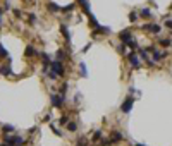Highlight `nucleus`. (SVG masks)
Here are the masks:
<instances>
[{
	"label": "nucleus",
	"mask_w": 172,
	"mask_h": 146,
	"mask_svg": "<svg viewBox=\"0 0 172 146\" xmlns=\"http://www.w3.org/2000/svg\"><path fill=\"white\" fill-rule=\"evenodd\" d=\"M136 146H145V145H136Z\"/></svg>",
	"instance_id": "31"
},
{
	"label": "nucleus",
	"mask_w": 172,
	"mask_h": 146,
	"mask_svg": "<svg viewBox=\"0 0 172 146\" xmlns=\"http://www.w3.org/2000/svg\"><path fill=\"white\" fill-rule=\"evenodd\" d=\"M100 138H102V131H96V133L93 134V138H91V141H95V143H96V141H100Z\"/></svg>",
	"instance_id": "18"
},
{
	"label": "nucleus",
	"mask_w": 172,
	"mask_h": 146,
	"mask_svg": "<svg viewBox=\"0 0 172 146\" xmlns=\"http://www.w3.org/2000/svg\"><path fill=\"white\" fill-rule=\"evenodd\" d=\"M129 38H131V31H129V29H126V31H121V33H119V40H121L122 43H124V41H127Z\"/></svg>",
	"instance_id": "7"
},
{
	"label": "nucleus",
	"mask_w": 172,
	"mask_h": 146,
	"mask_svg": "<svg viewBox=\"0 0 172 146\" xmlns=\"http://www.w3.org/2000/svg\"><path fill=\"white\" fill-rule=\"evenodd\" d=\"M122 139H124L122 133H114V134H112V139H110V141H112V143H119V141H122Z\"/></svg>",
	"instance_id": "12"
},
{
	"label": "nucleus",
	"mask_w": 172,
	"mask_h": 146,
	"mask_svg": "<svg viewBox=\"0 0 172 146\" xmlns=\"http://www.w3.org/2000/svg\"><path fill=\"white\" fill-rule=\"evenodd\" d=\"M0 24H2V12H0Z\"/></svg>",
	"instance_id": "30"
},
{
	"label": "nucleus",
	"mask_w": 172,
	"mask_h": 146,
	"mask_svg": "<svg viewBox=\"0 0 172 146\" xmlns=\"http://www.w3.org/2000/svg\"><path fill=\"white\" fill-rule=\"evenodd\" d=\"M90 46H91V43H88V45H86V46L83 48V52H88V50H90Z\"/></svg>",
	"instance_id": "29"
},
{
	"label": "nucleus",
	"mask_w": 172,
	"mask_h": 146,
	"mask_svg": "<svg viewBox=\"0 0 172 146\" xmlns=\"http://www.w3.org/2000/svg\"><path fill=\"white\" fill-rule=\"evenodd\" d=\"M60 33L65 36V41H67V43H71V33H69V29H67V26H65V24H62V26H60Z\"/></svg>",
	"instance_id": "6"
},
{
	"label": "nucleus",
	"mask_w": 172,
	"mask_h": 146,
	"mask_svg": "<svg viewBox=\"0 0 172 146\" xmlns=\"http://www.w3.org/2000/svg\"><path fill=\"white\" fill-rule=\"evenodd\" d=\"M50 102H52V105L55 108H62V105L65 102V96H62V95H50Z\"/></svg>",
	"instance_id": "3"
},
{
	"label": "nucleus",
	"mask_w": 172,
	"mask_h": 146,
	"mask_svg": "<svg viewBox=\"0 0 172 146\" xmlns=\"http://www.w3.org/2000/svg\"><path fill=\"white\" fill-rule=\"evenodd\" d=\"M24 53H26V57H34V55H38V52H36L31 45H29V46H26V52H24Z\"/></svg>",
	"instance_id": "11"
},
{
	"label": "nucleus",
	"mask_w": 172,
	"mask_h": 146,
	"mask_svg": "<svg viewBox=\"0 0 172 146\" xmlns=\"http://www.w3.org/2000/svg\"><path fill=\"white\" fill-rule=\"evenodd\" d=\"M67 129H69L71 133H74V131L78 129V124H76V122H72V120H69V122H67Z\"/></svg>",
	"instance_id": "15"
},
{
	"label": "nucleus",
	"mask_w": 172,
	"mask_h": 146,
	"mask_svg": "<svg viewBox=\"0 0 172 146\" xmlns=\"http://www.w3.org/2000/svg\"><path fill=\"white\" fill-rule=\"evenodd\" d=\"M165 26H167L169 29H172V21H167V22H165Z\"/></svg>",
	"instance_id": "27"
},
{
	"label": "nucleus",
	"mask_w": 172,
	"mask_h": 146,
	"mask_svg": "<svg viewBox=\"0 0 172 146\" xmlns=\"http://www.w3.org/2000/svg\"><path fill=\"white\" fill-rule=\"evenodd\" d=\"M140 15H141V17H145V19H150L153 14H152V10H150L148 7H143V9H141V12H140Z\"/></svg>",
	"instance_id": "9"
},
{
	"label": "nucleus",
	"mask_w": 172,
	"mask_h": 146,
	"mask_svg": "<svg viewBox=\"0 0 172 146\" xmlns=\"http://www.w3.org/2000/svg\"><path fill=\"white\" fill-rule=\"evenodd\" d=\"M47 7H48L52 12H59V10H60V7H59L57 3H53V2H48V5H47Z\"/></svg>",
	"instance_id": "14"
},
{
	"label": "nucleus",
	"mask_w": 172,
	"mask_h": 146,
	"mask_svg": "<svg viewBox=\"0 0 172 146\" xmlns=\"http://www.w3.org/2000/svg\"><path fill=\"white\" fill-rule=\"evenodd\" d=\"M2 129H3V133H12V131H14V126H3Z\"/></svg>",
	"instance_id": "25"
},
{
	"label": "nucleus",
	"mask_w": 172,
	"mask_h": 146,
	"mask_svg": "<svg viewBox=\"0 0 172 146\" xmlns=\"http://www.w3.org/2000/svg\"><path fill=\"white\" fill-rule=\"evenodd\" d=\"M133 105H134V98L133 96H129L122 105H121V110H122V114H129L131 112V108H133Z\"/></svg>",
	"instance_id": "4"
},
{
	"label": "nucleus",
	"mask_w": 172,
	"mask_h": 146,
	"mask_svg": "<svg viewBox=\"0 0 172 146\" xmlns=\"http://www.w3.org/2000/svg\"><path fill=\"white\" fill-rule=\"evenodd\" d=\"M0 74L2 76H9L10 74V67L9 65H0Z\"/></svg>",
	"instance_id": "13"
},
{
	"label": "nucleus",
	"mask_w": 172,
	"mask_h": 146,
	"mask_svg": "<svg viewBox=\"0 0 172 146\" xmlns=\"http://www.w3.org/2000/svg\"><path fill=\"white\" fill-rule=\"evenodd\" d=\"M3 143H5V146H21L24 145V138H21V136H7L5 134Z\"/></svg>",
	"instance_id": "1"
},
{
	"label": "nucleus",
	"mask_w": 172,
	"mask_h": 146,
	"mask_svg": "<svg viewBox=\"0 0 172 146\" xmlns=\"http://www.w3.org/2000/svg\"><path fill=\"white\" fill-rule=\"evenodd\" d=\"M160 45H162V46H171V40H169V38H165V40H160Z\"/></svg>",
	"instance_id": "22"
},
{
	"label": "nucleus",
	"mask_w": 172,
	"mask_h": 146,
	"mask_svg": "<svg viewBox=\"0 0 172 146\" xmlns=\"http://www.w3.org/2000/svg\"><path fill=\"white\" fill-rule=\"evenodd\" d=\"M124 45H127V46H129V48H131L133 52H134V50L138 48V43H136V40H134L133 36H131V38H129L127 41H124Z\"/></svg>",
	"instance_id": "8"
},
{
	"label": "nucleus",
	"mask_w": 172,
	"mask_h": 146,
	"mask_svg": "<svg viewBox=\"0 0 172 146\" xmlns=\"http://www.w3.org/2000/svg\"><path fill=\"white\" fill-rule=\"evenodd\" d=\"M67 86H69V84H67V83H64V84H62V86H60V93H62V96H64V95H65V91H67Z\"/></svg>",
	"instance_id": "24"
},
{
	"label": "nucleus",
	"mask_w": 172,
	"mask_h": 146,
	"mask_svg": "<svg viewBox=\"0 0 172 146\" xmlns=\"http://www.w3.org/2000/svg\"><path fill=\"white\" fill-rule=\"evenodd\" d=\"M65 59V52L64 50H59L57 52V60H64Z\"/></svg>",
	"instance_id": "19"
},
{
	"label": "nucleus",
	"mask_w": 172,
	"mask_h": 146,
	"mask_svg": "<svg viewBox=\"0 0 172 146\" xmlns=\"http://www.w3.org/2000/svg\"><path fill=\"white\" fill-rule=\"evenodd\" d=\"M136 19H138V14H136V12H131V14H129V21H131V22H134Z\"/></svg>",
	"instance_id": "23"
},
{
	"label": "nucleus",
	"mask_w": 172,
	"mask_h": 146,
	"mask_svg": "<svg viewBox=\"0 0 172 146\" xmlns=\"http://www.w3.org/2000/svg\"><path fill=\"white\" fill-rule=\"evenodd\" d=\"M148 31H150V33H153V34H159V33L162 31V26H160V24H150Z\"/></svg>",
	"instance_id": "10"
},
{
	"label": "nucleus",
	"mask_w": 172,
	"mask_h": 146,
	"mask_svg": "<svg viewBox=\"0 0 172 146\" xmlns=\"http://www.w3.org/2000/svg\"><path fill=\"white\" fill-rule=\"evenodd\" d=\"M127 59H129V62H131L134 67H140V60H138V57H136V52L131 50V52L127 53Z\"/></svg>",
	"instance_id": "5"
},
{
	"label": "nucleus",
	"mask_w": 172,
	"mask_h": 146,
	"mask_svg": "<svg viewBox=\"0 0 172 146\" xmlns=\"http://www.w3.org/2000/svg\"><path fill=\"white\" fill-rule=\"evenodd\" d=\"M86 143H88V139H86L84 136H81V138L78 139V146H84V145H86Z\"/></svg>",
	"instance_id": "20"
},
{
	"label": "nucleus",
	"mask_w": 172,
	"mask_h": 146,
	"mask_svg": "<svg viewBox=\"0 0 172 146\" xmlns=\"http://www.w3.org/2000/svg\"><path fill=\"white\" fill-rule=\"evenodd\" d=\"M50 67L53 71L55 76H64L65 74V69H64V64L60 60H55V62H50Z\"/></svg>",
	"instance_id": "2"
},
{
	"label": "nucleus",
	"mask_w": 172,
	"mask_h": 146,
	"mask_svg": "<svg viewBox=\"0 0 172 146\" xmlns=\"http://www.w3.org/2000/svg\"><path fill=\"white\" fill-rule=\"evenodd\" d=\"M9 53H7V50L2 46V43H0V59H3V57H7Z\"/></svg>",
	"instance_id": "21"
},
{
	"label": "nucleus",
	"mask_w": 172,
	"mask_h": 146,
	"mask_svg": "<svg viewBox=\"0 0 172 146\" xmlns=\"http://www.w3.org/2000/svg\"><path fill=\"white\" fill-rule=\"evenodd\" d=\"M79 67H81V76H84V77H86V65H84V64H81Z\"/></svg>",
	"instance_id": "26"
},
{
	"label": "nucleus",
	"mask_w": 172,
	"mask_h": 146,
	"mask_svg": "<svg viewBox=\"0 0 172 146\" xmlns=\"http://www.w3.org/2000/svg\"><path fill=\"white\" fill-rule=\"evenodd\" d=\"M29 21H31V22H34V21H36V15H34V14H31V17H29Z\"/></svg>",
	"instance_id": "28"
},
{
	"label": "nucleus",
	"mask_w": 172,
	"mask_h": 146,
	"mask_svg": "<svg viewBox=\"0 0 172 146\" xmlns=\"http://www.w3.org/2000/svg\"><path fill=\"white\" fill-rule=\"evenodd\" d=\"M40 55H41V59H43V62H45V65H47V64H50V55H47L45 52H41Z\"/></svg>",
	"instance_id": "16"
},
{
	"label": "nucleus",
	"mask_w": 172,
	"mask_h": 146,
	"mask_svg": "<svg viewBox=\"0 0 172 146\" xmlns=\"http://www.w3.org/2000/svg\"><path fill=\"white\" fill-rule=\"evenodd\" d=\"M67 122H69V117H67V115H64V117H60L59 126H67Z\"/></svg>",
	"instance_id": "17"
}]
</instances>
